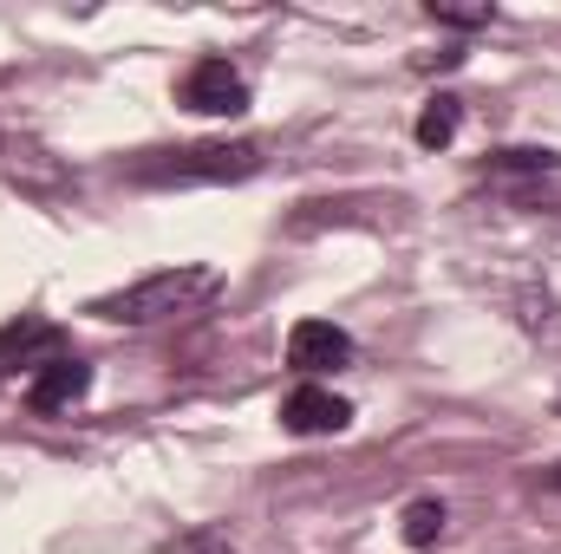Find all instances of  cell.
Returning a JSON list of instances; mask_svg holds the SVG:
<instances>
[{"instance_id":"6da1fadb","label":"cell","mask_w":561,"mask_h":554,"mask_svg":"<svg viewBox=\"0 0 561 554\" xmlns=\"http://www.w3.org/2000/svg\"><path fill=\"white\" fill-rule=\"evenodd\" d=\"M262 170V143H183V150H144L131 163V183H157V189H183V183H242Z\"/></svg>"},{"instance_id":"7a4b0ae2","label":"cell","mask_w":561,"mask_h":554,"mask_svg":"<svg viewBox=\"0 0 561 554\" xmlns=\"http://www.w3.org/2000/svg\"><path fill=\"white\" fill-rule=\"evenodd\" d=\"M216 293V268L190 262V268H163V275H144L138 287H118V293H99L92 313L112 320V326H150V320H170V313H190L196 300Z\"/></svg>"},{"instance_id":"3957f363","label":"cell","mask_w":561,"mask_h":554,"mask_svg":"<svg viewBox=\"0 0 561 554\" xmlns=\"http://www.w3.org/2000/svg\"><path fill=\"white\" fill-rule=\"evenodd\" d=\"M176 99H183L190 112H203V118H242V112H249V85H242V72H236L229 59H196V66L183 72Z\"/></svg>"},{"instance_id":"277c9868","label":"cell","mask_w":561,"mask_h":554,"mask_svg":"<svg viewBox=\"0 0 561 554\" xmlns=\"http://www.w3.org/2000/svg\"><path fill=\"white\" fill-rule=\"evenodd\" d=\"M346 359H353V339H346L333 320H300V326L287 333V366H294V372H307V379L340 372Z\"/></svg>"},{"instance_id":"5b68a950","label":"cell","mask_w":561,"mask_h":554,"mask_svg":"<svg viewBox=\"0 0 561 554\" xmlns=\"http://www.w3.org/2000/svg\"><path fill=\"white\" fill-rule=\"evenodd\" d=\"M280 424H287L294 437H333V430L353 424V405H346L340 392H327V385H300V392L280 399Z\"/></svg>"},{"instance_id":"8992f818","label":"cell","mask_w":561,"mask_h":554,"mask_svg":"<svg viewBox=\"0 0 561 554\" xmlns=\"http://www.w3.org/2000/svg\"><path fill=\"white\" fill-rule=\"evenodd\" d=\"M85 392H92V366H85V359H66V353L46 359V366L26 379V405H33V412H66V405H79Z\"/></svg>"},{"instance_id":"52a82bcc","label":"cell","mask_w":561,"mask_h":554,"mask_svg":"<svg viewBox=\"0 0 561 554\" xmlns=\"http://www.w3.org/2000/svg\"><path fill=\"white\" fill-rule=\"evenodd\" d=\"M46 359H59V326L53 320H39V313H20L13 326H0V366H46Z\"/></svg>"},{"instance_id":"ba28073f","label":"cell","mask_w":561,"mask_h":554,"mask_svg":"<svg viewBox=\"0 0 561 554\" xmlns=\"http://www.w3.org/2000/svg\"><path fill=\"white\" fill-rule=\"evenodd\" d=\"M457 125H463V99L437 92V99L419 112V143H424V150H444V143L457 138Z\"/></svg>"},{"instance_id":"9c48e42d","label":"cell","mask_w":561,"mask_h":554,"mask_svg":"<svg viewBox=\"0 0 561 554\" xmlns=\"http://www.w3.org/2000/svg\"><path fill=\"white\" fill-rule=\"evenodd\" d=\"M490 170H510V176H556L561 157L556 150H536V143H516V150H496Z\"/></svg>"},{"instance_id":"30bf717a","label":"cell","mask_w":561,"mask_h":554,"mask_svg":"<svg viewBox=\"0 0 561 554\" xmlns=\"http://www.w3.org/2000/svg\"><path fill=\"white\" fill-rule=\"evenodd\" d=\"M444 522H450V516H444V503H437V496H419V503L405 509V529H399V535H405L412 549H431V542L444 535Z\"/></svg>"},{"instance_id":"8fae6325","label":"cell","mask_w":561,"mask_h":554,"mask_svg":"<svg viewBox=\"0 0 561 554\" xmlns=\"http://www.w3.org/2000/svg\"><path fill=\"white\" fill-rule=\"evenodd\" d=\"M424 13H431L437 26H490V20H496V7H437V0H431Z\"/></svg>"},{"instance_id":"7c38bea8","label":"cell","mask_w":561,"mask_h":554,"mask_svg":"<svg viewBox=\"0 0 561 554\" xmlns=\"http://www.w3.org/2000/svg\"><path fill=\"white\" fill-rule=\"evenodd\" d=\"M549 483H556V489H561V470H556V476H549Z\"/></svg>"}]
</instances>
